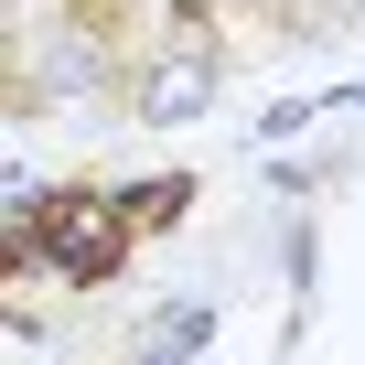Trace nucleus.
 Listing matches in <instances>:
<instances>
[{"label": "nucleus", "mask_w": 365, "mask_h": 365, "mask_svg": "<svg viewBox=\"0 0 365 365\" xmlns=\"http://www.w3.org/2000/svg\"><path fill=\"white\" fill-rule=\"evenodd\" d=\"M182 205H194V182L161 172V182H54V194L22 205L11 226V269H65L76 290L118 279L140 258V237H161Z\"/></svg>", "instance_id": "1"}, {"label": "nucleus", "mask_w": 365, "mask_h": 365, "mask_svg": "<svg viewBox=\"0 0 365 365\" xmlns=\"http://www.w3.org/2000/svg\"><path fill=\"white\" fill-rule=\"evenodd\" d=\"M54 11H65V33L97 43V54H129V33H140V0H54Z\"/></svg>", "instance_id": "2"}]
</instances>
